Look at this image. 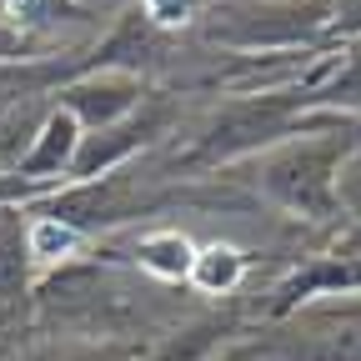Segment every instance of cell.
I'll return each instance as SVG.
<instances>
[{"instance_id":"8fae6325","label":"cell","mask_w":361,"mask_h":361,"mask_svg":"<svg viewBox=\"0 0 361 361\" xmlns=\"http://www.w3.org/2000/svg\"><path fill=\"white\" fill-rule=\"evenodd\" d=\"M135 11L166 30V25H186V20L206 16V0H135Z\"/></svg>"},{"instance_id":"8992f818","label":"cell","mask_w":361,"mask_h":361,"mask_svg":"<svg viewBox=\"0 0 361 361\" xmlns=\"http://www.w3.org/2000/svg\"><path fill=\"white\" fill-rule=\"evenodd\" d=\"M35 256H30V206H0V311H11L35 286Z\"/></svg>"},{"instance_id":"277c9868","label":"cell","mask_w":361,"mask_h":361,"mask_svg":"<svg viewBox=\"0 0 361 361\" xmlns=\"http://www.w3.org/2000/svg\"><path fill=\"white\" fill-rule=\"evenodd\" d=\"M161 126H166L161 111H135V116H126L121 126L85 130V135H80V151H75V166H71V176H66V186H80V180H101V176L121 171L141 146L156 141Z\"/></svg>"},{"instance_id":"30bf717a","label":"cell","mask_w":361,"mask_h":361,"mask_svg":"<svg viewBox=\"0 0 361 361\" xmlns=\"http://www.w3.org/2000/svg\"><path fill=\"white\" fill-rule=\"evenodd\" d=\"M241 271H246V256L236 251V246H201L196 251V261H191V281L201 286V291H231L236 281H241Z\"/></svg>"},{"instance_id":"4fadbf2b","label":"cell","mask_w":361,"mask_h":361,"mask_svg":"<svg viewBox=\"0 0 361 361\" xmlns=\"http://www.w3.org/2000/svg\"><path fill=\"white\" fill-rule=\"evenodd\" d=\"M326 40L361 45V0H331V25H326Z\"/></svg>"},{"instance_id":"ba28073f","label":"cell","mask_w":361,"mask_h":361,"mask_svg":"<svg viewBox=\"0 0 361 361\" xmlns=\"http://www.w3.org/2000/svg\"><path fill=\"white\" fill-rule=\"evenodd\" d=\"M191 261H196V246H191V236H180V231H156V236L135 241V266L156 271V276H166V281L191 276Z\"/></svg>"},{"instance_id":"7a4b0ae2","label":"cell","mask_w":361,"mask_h":361,"mask_svg":"<svg viewBox=\"0 0 361 361\" xmlns=\"http://www.w3.org/2000/svg\"><path fill=\"white\" fill-rule=\"evenodd\" d=\"M346 130H322V135H301V141H286L276 146L266 161H261V186L266 196L296 211V216H311L322 221L336 211V176H341V161H346Z\"/></svg>"},{"instance_id":"9c48e42d","label":"cell","mask_w":361,"mask_h":361,"mask_svg":"<svg viewBox=\"0 0 361 361\" xmlns=\"http://www.w3.org/2000/svg\"><path fill=\"white\" fill-rule=\"evenodd\" d=\"M80 241H85V236L71 231L66 221L30 211V256H35V266H56V271H61V261H71V256L80 251Z\"/></svg>"},{"instance_id":"3957f363","label":"cell","mask_w":361,"mask_h":361,"mask_svg":"<svg viewBox=\"0 0 361 361\" xmlns=\"http://www.w3.org/2000/svg\"><path fill=\"white\" fill-rule=\"evenodd\" d=\"M51 101L61 111H71L80 130H106L146 106V85H141V75H126V71H80Z\"/></svg>"},{"instance_id":"5bb4252c","label":"cell","mask_w":361,"mask_h":361,"mask_svg":"<svg viewBox=\"0 0 361 361\" xmlns=\"http://www.w3.org/2000/svg\"><path fill=\"white\" fill-rule=\"evenodd\" d=\"M40 196H51V191H40L25 176H0V206H35Z\"/></svg>"},{"instance_id":"5b68a950","label":"cell","mask_w":361,"mask_h":361,"mask_svg":"<svg viewBox=\"0 0 361 361\" xmlns=\"http://www.w3.org/2000/svg\"><path fill=\"white\" fill-rule=\"evenodd\" d=\"M80 135H85V130L75 126V116L56 106L51 116H45V126H40V135H35V146H30L20 176L35 180L40 191L66 186V176H71V166H75V151H80Z\"/></svg>"},{"instance_id":"52a82bcc","label":"cell","mask_w":361,"mask_h":361,"mask_svg":"<svg viewBox=\"0 0 361 361\" xmlns=\"http://www.w3.org/2000/svg\"><path fill=\"white\" fill-rule=\"evenodd\" d=\"M51 111H56L51 96L0 111V176H20V166H25V156H30V146H35V135H40Z\"/></svg>"},{"instance_id":"6da1fadb","label":"cell","mask_w":361,"mask_h":361,"mask_svg":"<svg viewBox=\"0 0 361 361\" xmlns=\"http://www.w3.org/2000/svg\"><path fill=\"white\" fill-rule=\"evenodd\" d=\"M331 0H236L206 11V40L231 51H296L326 40Z\"/></svg>"},{"instance_id":"7c38bea8","label":"cell","mask_w":361,"mask_h":361,"mask_svg":"<svg viewBox=\"0 0 361 361\" xmlns=\"http://www.w3.org/2000/svg\"><path fill=\"white\" fill-rule=\"evenodd\" d=\"M316 286H361V266H316L311 276H296V281L286 286V301L311 296Z\"/></svg>"}]
</instances>
